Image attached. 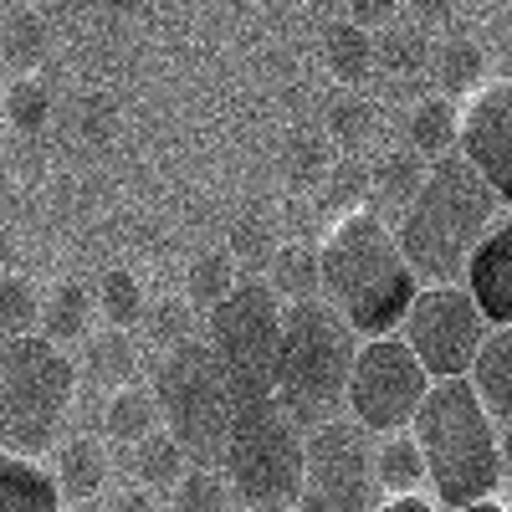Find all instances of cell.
I'll use <instances>...</instances> for the list:
<instances>
[{"label":"cell","instance_id":"6","mask_svg":"<svg viewBox=\"0 0 512 512\" xmlns=\"http://www.w3.org/2000/svg\"><path fill=\"white\" fill-rule=\"evenodd\" d=\"M149 390H154V405H159V431L180 446V456L195 461L200 472H221L236 395H231L221 364L210 359L205 338L169 344Z\"/></svg>","mask_w":512,"mask_h":512},{"label":"cell","instance_id":"21","mask_svg":"<svg viewBox=\"0 0 512 512\" xmlns=\"http://www.w3.org/2000/svg\"><path fill=\"white\" fill-rule=\"evenodd\" d=\"M190 297H195V303L200 308H216L221 303V297L236 287V272H231V256H221V251H205L200 256V262L190 267Z\"/></svg>","mask_w":512,"mask_h":512},{"label":"cell","instance_id":"20","mask_svg":"<svg viewBox=\"0 0 512 512\" xmlns=\"http://www.w3.org/2000/svg\"><path fill=\"white\" fill-rule=\"evenodd\" d=\"M134 472L144 477V487H175L185 477V456L164 431H154L134 446Z\"/></svg>","mask_w":512,"mask_h":512},{"label":"cell","instance_id":"18","mask_svg":"<svg viewBox=\"0 0 512 512\" xmlns=\"http://www.w3.org/2000/svg\"><path fill=\"white\" fill-rule=\"evenodd\" d=\"M159 431V405L149 384H118L108 400V436L123 446H139L144 436Z\"/></svg>","mask_w":512,"mask_h":512},{"label":"cell","instance_id":"1","mask_svg":"<svg viewBox=\"0 0 512 512\" xmlns=\"http://www.w3.org/2000/svg\"><path fill=\"white\" fill-rule=\"evenodd\" d=\"M507 216V200L487 190V180L456 154H441L420 175L415 195L400 210L395 246L415 287H456L466 272V256L482 246V236Z\"/></svg>","mask_w":512,"mask_h":512},{"label":"cell","instance_id":"31","mask_svg":"<svg viewBox=\"0 0 512 512\" xmlns=\"http://www.w3.org/2000/svg\"><path fill=\"white\" fill-rule=\"evenodd\" d=\"M0 113H6V62H0Z\"/></svg>","mask_w":512,"mask_h":512},{"label":"cell","instance_id":"13","mask_svg":"<svg viewBox=\"0 0 512 512\" xmlns=\"http://www.w3.org/2000/svg\"><path fill=\"white\" fill-rule=\"evenodd\" d=\"M456 287L472 297V308L482 313L487 328H512V221L507 216L466 256V272Z\"/></svg>","mask_w":512,"mask_h":512},{"label":"cell","instance_id":"24","mask_svg":"<svg viewBox=\"0 0 512 512\" xmlns=\"http://www.w3.org/2000/svg\"><path fill=\"white\" fill-rule=\"evenodd\" d=\"M36 303H31V287L26 282H0V333L16 338V333H31L36 323Z\"/></svg>","mask_w":512,"mask_h":512},{"label":"cell","instance_id":"26","mask_svg":"<svg viewBox=\"0 0 512 512\" xmlns=\"http://www.w3.org/2000/svg\"><path fill=\"white\" fill-rule=\"evenodd\" d=\"M108 287H113V292H134V282H128V277H113ZM103 308H108V313H113L118 323H128V318H139V308H128L123 297H103Z\"/></svg>","mask_w":512,"mask_h":512},{"label":"cell","instance_id":"10","mask_svg":"<svg viewBox=\"0 0 512 512\" xmlns=\"http://www.w3.org/2000/svg\"><path fill=\"white\" fill-rule=\"evenodd\" d=\"M425 390H431V379H425V369L415 364V354L395 333L390 338H364L359 354H354V369H349L344 410L369 441H384V436L410 431Z\"/></svg>","mask_w":512,"mask_h":512},{"label":"cell","instance_id":"4","mask_svg":"<svg viewBox=\"0 0 512 512\" xmlns=\"http://www.w3.org/2000/svg\"><path fill=\"white\" fill-rule=\"evenodd\" d=\"M354 354H359V338L344 328V318H338L328 303H318V297L282 303L272 400L292 415V425L303 436L344 415V390H349Z\"/></svg>","mask_w":512,"mask_h":512},{"label":"cell","instance_id":"5","mask_svg":"<svg viewBox=\"0 0 512 512\" xmlns=\"http://www.w3.org/2000/svg\"><path fill=\"white\" fill-rule=\"evenodd\" d=\"M77 395V364L41 333H16L0 344V451L47 456L62 441V420Z\"/></svg>","mask_w":512,"mask_h":512},{"label":"cell","instance_id":"25","mask_svg":"<svg viewBox=\"0 0 512 512\" xmlns=\"http://www.w3.org/2000/svg\"><path fill=\"white\" fill-rule=\"evenodd\" d=\"M451 113H446V103H436V108H420V118H415V144L420 149H431L436 159L446 154V144H451Z\"/></svg>","mask_w":512,"mask_h":512},{"label":"cell","instance_id":"17","mask_svg":"<svg viewBox=\"0 0 512 512\" xmlns=\"http://www.w3.org/2000/svg\"><path fill=\"white\" fill-rule=\"evenodd\" d=\"M374 482H379L384 497H420L425 466H420V451H415L410 431L374 441Z\"/></svg>","mask_w":512,"mask_h":512},{"label":"cell","instance_id":"33","mask_svg":"<svg viewBox=\"0 0 512 512\" xmlns=\"http://www.w3.org/2000/svg\"><path fill=\"white\" fill-rule=\"evenodd\" d=\"M0 344H6V333H0Z\"/></svg>","mask_w":512,"mask_h":512},{"label":"cell","instance_id":"32","mask_svg":"<svg viewBox=\"0 0 512 512\" xmlns=\"http://www.w3.org/2000/svg\"><path fill=\"white\" fill-rule=\"evenodd\" d=\"M6 21H11V6H0V31H6Z\"/></svg>","mask_w":512,"mask_h":512},{"label":"cell","instance_id":"15","mask_svg":"<svg viewBox=\"0 0 512 512\" xmlns=\"http://www.w3.org/2000/svg\"><path fill=\"white\" fill-rule=\"evenodd\" d=\"M52 451H57V461L47 466V472H52V482H57L62 497L88 502V497L103 492V477H108V451H103V441L72 436V441H57Z\"/></svg>","mask_w":512,"mask_h":512},{"label":"cell","instance_id":"28","mask_svg":"<svg viewBox=\"0 0 512 512\" xmlns=\"http://www.w3.org/2000/svg\"><path fill=\"white\" fill-rule=\"evenodd\" d=\"M108 512H159V502H154L149 492H128V497H118Z\"/></svg>","mask_w":512,"mask_h":512},{"label":"cell","instance_id":"23","mask_svg":"<svg viewBox=\"0 0 512 512\" xmlns=\"http://www.w3.org/2000/svg\"><path fill=\"white\" fill-rule=\"evenodd\" d=\"M88 359H93V369H98L108 384H118V379H128V369H134V344H128L123 328H113V333L88 338Z\"/></svg>","mask_w":512,"mask_h":512},{"label":"cell","instance_id":"12","mask_svg":"<svg viewBox=\"0 0 512 512\" xmlns=\"http://www.w3.org/2000/svg\"><path fill=\"white\" fill-rule=\"evenodd\" d=\"M461 164H472L497 200H512V88L487 82L456 123Z\"/></svg>","mask_w":512,"mask_h":512},{"label":"cell","instance_id":"8","mask_svg":"<svg viewBox=\"0 0 512 512\" xmlns=\"http://www.w3.org/2000/svg\"><path fill=\"white\" fill-rule=\"evenodd\" d=\"M277 338H282V303L267 282H236L216 308H210L205 349L221 364L236 405L272 400V369H277Z\"/></svg>","mask_w":512,"mask_h":512},{"label":"cell","instance_id":"14","mask_svg":"<svg viewBox=\"0 0 512 512\" xmlns=\"http://www.w3.org/2000/svg\"><path fill=\"white\" fill-rule=\"evenodd\" d=\"M466 390H472V400L482 405V415L497 431H507V420H512V328H492L482 338L472 369H466Z\"/></svg>","mask_w":512,"mask_h":512},{"label":"cell","instance_id":"34","mask_svg":"<svg viewBox=\"0 0 512 512\" xmlns=\"http://www.w3.org/2000/svg\"><path fill=\"white\" fill-rule=\"evenodd\" d=\"M246 512H256V507H246Z\"/></svg>","mask_w":512,"mask_h":512},{"label":"cell","instance_id":"22","mask_svg":"<svg viewBox=\"0 0 512 512\" xmlns=\"http://www.w3.org/2000/svg\"><path fill=\"white\" fill-rule=\"evenodd\" d=\"M226 477L221 472H200V466H190V472L175 482V502L180 512H226Z\"/></svg>","mask_w":512,"mask_h":512},{"label":"cell","instance_id":"7","mask_svg":"<svg viewBox=\"0 0 512 512\" xmlns=\"http://www.w3.org/2000/svg\"><path fill=\"white\" fill-rule=\"evenodd\" d=\"M226 487L256 512H287L303 487V431L277 400H246L231 415L221 451Z\"/></svg>","mask_w":512,"mask_h":512},{"label":"cell","instance_id":"27","mask_svg":"<svg viewBox=\"0 0 512 512\" xmlns=\"http://www.w3.org/2000/svg\"><path fill=\"white\" fill-rule=\"evenodd\" d=\"M379 512H441L431 497H384Z\"/></svg>","mask_w":512,"mask_h":512},{"label":"cell","instance_id":"3","mask_svg":"<svg viewBox=\"0 0 512 512\" xmlns=\"http://www.w3.org/2000/svg\"><path fill=\"white\" fill-rule=\"evenodd\" d=\"M415 277L395 236L374 216H349L318 251V303H328L354 338H390L410 303Z\"/></svg>","mask_w":512,"mask_h":512},{"label":"cell","instance_id":"16","mask_svg":"<svg viewBox=\"0 0 512 512\" xmlns=\"http://www.w3.org/2000/svg\"><path fill=\"white\" fill-rule=\"evenodd\" d=\"M0 512H62V492L47 466L0 451Z\"/></svg>","mask_w":512,"mask_h":512},{"label":"cell","instance_id":"30","mask_svg":"<svg viewBox=\"0 0 512 512\" xmlns=\"http://www.w3.org/2000/svg\"><path fill=\"white\" fill-rule=\"evenodd\" d=\"M456 512H507L502 502H477V507H456Z\"/></svg>","mask_w":512,"mask_h":512},{"label":"cell","instance_id":"2","mask_svg":"<svg viewBox=\"0 0 512 512\" xmlns=\"http://www.w3.org/2000/svg\"><path fill=\"white\" fill-rule=\"evenodd\" d=\"M410 441L420 451L431 502L441 512L477 507V502L497 497L507 446H502V431L472 400L466 379H436L425 390V400L410 420Z\"/></svg>","mask_w":512,"mask_h":512},{"label":"cell","instance_id":"19","mask_svg":"<svg viewBox=\"0 0 512 512\" xmlns=\"http://www.w3.org/2000/svg\"><path fill=\"white\" fill-rule=\"evenodd\" d=\"M277 303H303V297H318V256L303 246H287L282 256H272V282Z\"/></svg>","mask_w":512,"mask_h":512},{"label":"cell","instance_id":"11","mask_svg":"<svg viewBox=\"0 0 512 512\" xmlns=\"http://www.w3.org/2000/svg\"><path fill=\"white\" fill-rule=\"evenodd\" d=\"M492 328L482 323V313L472 308V297L461 287H420L415 303L405 313V323L395 328V338L415 354V364L425 369V379H466L482 338Z\"/></svg>","mask_w":512,"mask_h":512},{"label":"cell","instance_id":"9","mask_svg":"<svg viewBox=\"0 0 512 512\" xmlns=\"http://www.w3.org/2000/svg\"><path fill=\"white\" fill-rule=\"evenodd\" d=\"M374 441L354 420H328L303 436V487L287 512H379Z\"/></svg>","mask_w":512,"mask_h":512},{"label":"cell","instance_id":"29","mask_svg":"<svg viewBox=\"0 0 512 512\" xmlns=\"http://www.w3.org/2000/svg\"><path fill=\"white\" fill-rule=\"evenodd\" d=\"M62 512H108V507H103V502H98V497H88V502H67V507H62Z\"/></svg>","mask_w":512,"mask_h":512}]
</instances>
